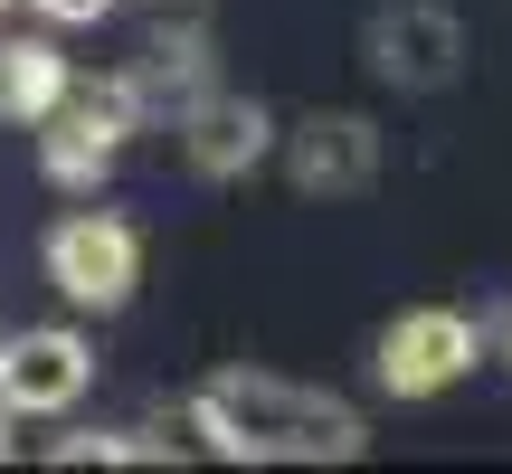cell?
<instances>
[{
	"mask_svg": "<svg viewBox=\"0 0 512 474\" xmlns=\"http://www.w3.org/2000/svg\"><path fill=\"white\" fill-rule=\"evenodd\" d=\"M503 351H512V323H503Z\"/></svg>",
	"mask_w": 512,
	"mask_h": 474,
	"instance_id": "obj_14",
	"label": "cell"
},
{
	"mask_svg": "<svg viewBox=\"0 0 512 474\" xmlns=\"http://www.w3.org/2000/svg\"><path fill=\"white\" fill-rule=\"evenodd\" d=\"M29 10L48 19V29H95V19H114L124 0H29Z\"/></svg>",
	"mask_w": 512,
	"mask_h": 474,
	"instance_id": "obj_11",
	"label": "cell"
},
{
	"mask_svg": "<svg viewBox=\"0 0 512 474\" xmlns=\"http://www.w3.org/2000/svg\"><path fill=\"white\" fill-rule=\"evenodd\" d=\"M38 124H48V171L57 181H86V171L114 162V143H124V124H133V95L124 86H67Z\"/></svg>",
	"mask_w": 512,
	"mask_h": 474,
	"instance_id": "obj_6",
	"label": "cell"
},
{
	"mask_svg": "<svg viewBox=\"0 0 512 474\" xmlns=\"http://www.w3.org/2000/svg\"><path fill=\"white\" fill-rule=\"evenodd\" d=\"M95 389V342L67 323H38L0 342V408L10 418H67L76 399Z\"/></svg>",
	"mask_w": 512,
	"mask_h": 474,
	"instance_id": "obj_4",
	"label": "cell"
},
{
	"mask_svg": "<svg viewBox=\"0 0 512 474\" xmlns=\"http://www.w3.org/2000/svg\"><path fill=\"white\" fill-rule=\"evenodd\" d=\"M370 57H380V76L389 86H446L456 76V57H465V38H456V19L437 10V0H399V10H380L370 19Z\"/></svg>",
	"mask_w": 512,
	"mask_h": 474,
	"instance_id": "obj_5",
	"label": "cell"
},
{
	"mask_svg": "<svg viewBox=\"0 0 512 474\" xmlns=\"http://www.w3.org/2000/svg\"><path fill=\"white\" fill-rule=\"evenodd\" d=\"M266 143H275V124H266V105H247V95H209V105L190 114V133H181L190 171H209V181L256 171V162H266Z\"/></svg>",
	"mask_w": 512,
	"mask_h": 474,
	"instance_id": "obj_7",
	"label": "cell"
},
{
	"mask_svg": "<svg viewBox=\"0 0 512 474\" xmlns=\"http://www.w3.org/2000/svg\"><path fill=\"white\" fill-rule=\"evenodd\" d=\"M48 285L67 294L76 313L133 304V285H143V228L114 219V209H67V219L48 228Z\"/></svg>",
	"mask_w": 512,
	"mask_h": 474,
	"instance_id": "obj_2",
	"label": "cell"
},
{
	"mask_svg": "<svg viewBox=\"0 0 512 474\" xmlns=\"http://www.w3.org/2000/svg\"><path fill=\"white\" fill-rule=\"evenodd\" d=\"M370 171H380V133L361 114H313L304 124V143H294V181L304 190L342 200V190H370Z\"/></svg>",
	"mask_w": 512,
	"mask_h": 474,
	"instance_id": "obj_8",
	"label": "cell"
},
{
	"mask_svg": "<svg viewBox=\"0 0 512 474\" xmlns=\"http://www.w3.org/2000/svg\"><path fill=\"white\" fill-rule=\"evenodd\" d=\"M57 465H162V446H133V437H57Z\"/></svg>",
	"mask_w": 512,
	"mask_h": 474,
	"instance_id": "obj_10",
	"label": "cell"
},
{
	"mask_svg": "<svg viewBox=\"0 0 512 474\" xmlns=\"http://www.w3.org/2000/svg\"><path fill=\"white\" fill-rule=\"evenodd\" d=\"M0 10H10V0H0Z\"/></svg>",
	"mask_w": 512,
	"mask_h": 474,
	"instance_id": "obj_15",
	"label": "cell"
},
{
	"mask_svg": "<svg viewBox=\"0 0 512 474\" xmlns=\"http://www.w3.org/2000/svg\"><path fill=\"white\" fill-rule=\"evenodd\" d=\"M475 351H484V332L465 323L456 304H408L399 323L380 332V389L389 399H437V389H456L465 370H475Z\"/></svg>",
	"mask_w": 512,
	"mask_h": 474,
	"instance_id": "obj_3",
	"label": "cell"
},
{
	"mask_svg": "<svg viewBox=\"0 0 512 474\" xmlns=\"http://www.w3.org/2000/svg\"><path fill=\"white\" fill-rule=\"evenodd\" d=\"M190 437H209V456L228 465H351L370 446V427L323 389H294L275 370H219L190 389Z\"/></svg>",
	"mask_w": 512,
	"mask_h": 474,
	"instance_id": "obj_1",
	"label": "cell"
},
{
	"mask_svg": "<svg viewBox=\"0 0 512 474\" xmlns=\"http://www.w3.org/2000/svg\"><path fill=\"white\" fill-rule=\"evenodd\" d=\"M10 105H19V57H10V38H0V124H10Z\"/></svg>",
	"mask_w": 512,
	"mask_h": 474,
	"instance_id": "obj_12",
	"label": "cell"
},
{
	"mask_svg": "<svg viewBox=\"0 0 512 474\" xmlns=\"http://www.w3.org/2000/svg\"><path fill=\"white\" fill-rule=\"evenodd\" d=\"M10 57H19V105H10V114H29V124H38V114L67 95V57L38 48V38H10Z\"/></svg>",
	"mask_w": 512,
	"mask_h": 474,
	"instance_id": "obj_9",
	"label": "cell"
},
{
	"mask_svg": "<svg viewBox=\"0 0 512 474\" xmlns=\"http://www.w3.org/2000/svg\"><path fill=\"white\" fill-rule=\"evenodd\" d=\"M0 465H10V408H0Z\"/></svg>",
	"mask_w": 512,
	"mask_h": 474,
	"instance_id": "obj_13",
	"label": "cell"
}]
</instances>
